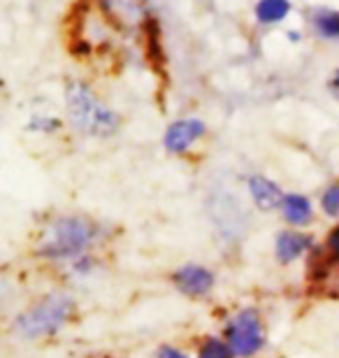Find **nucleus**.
<instances>
[{"label":"nucleus","mask_w":339,"mask_h":358,"mask_svg":"<svg viewBox=\"0 0 339 358\" xmlns=\"http://www.w3.org/2000/svg\"><path fill=\"white\" fill-rule=\"evenodd\" d=\"M321 207L328 217L339 219V186H330V189L323 193L321 198Z\"/></svg>","instance_id":"obj_12"},{"label":"nucleus","mask_w":339,"mask_h":358,"mask_svg":"<svg viewBox=\"0 0 339 358\" xmlns=\"http://www.w3.org/2000/svg\"><path fill=\"white\" fill-rule=\"evenodd\" d=\"M200 135H205V124L198 119H184V121H175L168 133H165V147L172 154H182L186 152L193 142H196Z\"/></svg>","instance_id":"obj_6"},{"label":"nucleus","mask_w":339,"mask_h":358,"mask_svg":"<svg viewBox=\"0 0 339 358\" xmlns=\"http://www.w3.org/2000/svg\"><path fill=\"white\" fill-rule=\"evenodd\" d=\"M200 358H235V354L228 342H223L219 338H209L203 345V349H200Z\"/></svg>","instance_id":"obj_11"},{"label":"nucleus","mask_w":339,"mask_h":358,"mask_svg":"<svg viewBox=\"0 0 339 358\" xmlns=\"http://www.w3.org/2000/svg\"><path fill=\"white\" fill-rule=\"evenodd\" d=\"M154 358H189L186 354H182L179 349H175V347H161L156 352V356Z\"/></svg>","instance_id":"obj_14"},{"label":"nucleus","mask_w":339,"mask_h":358,"mask_svg":"<svg viewBox=\"0 0 339 358\" xmlns=\"http://www.w3.org/2000/svg\"><path fill=\"white\" fill-rule=\"evenodd\" d=\"M330 87H333V93L339 98V73L335 75V80H333V84H330Z\"/></svg>","instance_id":"obj_16"},{"label":"nucleus","mask_w":339,"mask_h":358,"mask_svg":"<svg viewBox=\"0 0 339 358\" xmlns=\"http://www.w3.org/2000/svg\"><path fill=\"white\" fill-rule=\"evenodd\" d=\"M172 282L186 296H205V293L212 291L214 275L203 266H182L172 275Z\"/></svg>","instance_id":"obj_5"},{"label":"nucleus","mask_w":339,"mask_h":358,"mask_svg":"<svg viewBox=\"0 0 339 358\" xmlns=\"http://www.w3.org/2000/svg\"><path fill=\"white\" fill-rule=\"evenodd\" d=\"M312 247V238L305 233H298V231H284L277 235V259L281 263H293L298 261L307 249Z\"/></svg>","instance_id":"obj_7"},{"label":"nucleus","mask_w":339,"mask_h":358,"mask_svg":"<svg viewBox=\"0 0 339 358\" xmlns=\"http://www.w3.org/2000/svg\"><path fill=\"white\" fill-rule=\"evenodd\" d=\"M249 191H251L254 203L261 207V210H274V207H279L286 198L279 186L268 177H251L249 179Z\"/></svg>","instance_id":"obj_8"},{"label":"nucleus","mask_w":339,"mask_h":358,"mask_svg":"<svg viewBox=\"0 0 339 358\" xmlns=\"http://www.w3.org/2000/svg\"><path fill=\"white\" fill-rule=\"evenodd\" d=\"M291 10L288 0H261L256 5V17L263 24H274V21H281Z\"/></svg>","instance_id":"obj_10"},{"label":"nucleus","mask_w":339,"mask_h":358,"mask_svg":"<svg viewBox=\"0 0 339 358\" xmlns=\"http://www.w3.org/2000/svg\"><path fill=\"white\" fill-rule=\"evenodd\" d=\"M72 312V303L66 296H49L31 307L17 319V333L24 338H45L61 331Z\"/></svg>","instance_id":"obj_3"},{"label":"nucleus","mask_w":339,"mask_h":358,"mask_svg":"<svg viewBox=\"0 0 339 358\" xmlns=\"http://www.w3.org/2000/svg\"><path fill=\"white\" fill-rule=\"evenodd\" d=\"M319 31L328 38H337L339 35V14H326L319 17Z\"/></svg>","instance_id":"obj_13"},{"label":"nucleus","mask_w":339,"mask_h":358,"mask_svg":"<svg viewBox=\"0 0 339 358\" xmlns=\"http://www.w3.org/2000/svg\"><path fill=\"white\" fill-rule=\"evenodd\" d=\"M68 114L72 126L89 135H110L119 126V117L105 107L84 84L68 87Z\"/></svg>","instance_id":"obj_1"},{"label":"nucleus","mask_w":339,"mask_h":358,"mask_svg":"<svg viewBox=\"0 0 339 358\" xmlns=\"http://www.w3.org/2000/svg\"><path fill=\"white\" fill-rule=\"evenodd\" d=\"M281 212H284L288 224L298 226V228L312 224V217H314L312 203H309L305 196H298V193H291V196L284 198V203H281Z\"/></svg>","instance_id":"obj_9"},{"label":"nucleus","mask_w":339,"mask_h":358,"mask_svg":"<svg viewBox=\"0 0 339 358\" xmlns=\"http://www.w3.org/2000/svg\"><path fill=\"white\" fill-rule=\"evenodd\" d=\"M93 226L84 219H59L45 233V240L40 245V256L49 259H77L86 252V247L93 242Z\"/></svg>","instance_id":"obj_2"},{"label":"nucleus","mask_w":339,"mask_h":358,"mask_svg":"<svg viewBox=\"0 0 339 358\" xmlns=\"http://www.w3.org/2000/svg\"><path fill=\"white\" fill-rule=\"evenodd\" d=\"M328 249L339 259V226H335L328 235Z\"/></svg>","instance_id":"obj_15"},{"label":"nucleus","mask_w":339,"mask_h":358,"mask_svg":"<svg viewBox=\"0 0 339 358\" xmlns=\"http://www.w3.org/2000/svg\"><path fill=\"white\" fill-rule=\"evenodd\" d=\"M226 342L235 358H251L265 345V328L254 310H244L233 317L226 326Z\"/></svg>","instance_id":"obj_4"}]
</instances>
